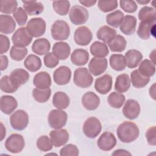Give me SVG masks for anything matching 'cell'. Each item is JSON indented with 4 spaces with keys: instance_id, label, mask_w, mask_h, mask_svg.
Masks as SVG:
<instances>
[{
    "instance_id": "6da1fadb",
    "label": "cell",
    "mask_w": 156,
    "mask_h": 156,
    "mask_svg": "<svg viewBox=\"0 0 156 156\" xmlns=\"http://www.w3.org/2000/svg\"><path fill=\"white\" fill-rule=\"evenodd\" d=\"M116 133L121 141L129 143L137 139L140 134V130L138 126L134 122L124 121L118 126Z\"/></svg>"
},
{
    "instance_id": "7a4b0ae2",
    "label": "cell",
    "mask_w": 156,
    "mask_h": 156,
    "mask_svg": "<svg viewBox=\"0 0 156 156\" xmlns=\"http://www.w3.org/2000/svg\"><path fill=\"white\" fill-rule=\"evenodd\" d=\"M52 37L58 41L67 40L70 35V27L68 24L63 20H56L51 29Z\"/></svg>"
},
{
    "instance_id": "3957f363",
    "label": "cell",
    "mask_w": 156,
    "mask_h": 156,
    "mask_svg": "<svg viewBox=\"0 0 156 156\" xmlns=\"http://www.w3.org/2000/svg\"><path fill=\"white\" fill-rule=\"evenodd\" d=\"M73 81L76 86L85 88L91 85L93 77L87 68H79L74 73Z\"/></svg>"
},
{
    "instance_id": "277c9868",
    "label": "cell",
    "mask_w": 156,
    "mask_h": 156,
    "mask_svg": "<svg viewBox=\"0 0 156 156\" xmlns=\"http://www.w3.org/2000/svg\"><path fill=\"white\" fill-rule=\"evenodd\" d=\"M68 118L67 113L59 109L51 110L48 115V122L51 128L60 129L64 127L66 123Z\"/></svg>"
},
{
    "instance_id": "5b68a950",
    "label": "cell",
    "mask_w": 156,
    "mask_h": 156,
    "mask_svg": "<svg viewBox=\"0 0 156 156\" xmlns=\"http://www.w3.org/2000/svg\"><path fill=\"white\" fill-rule=\"evenodd\" d=\"M102 124L100 121L96 117L88 118L83 123V132L86 136L90 138H94L101 133Z\"/></svg>"
},
{
    "instance_id": "8992f818",
    "label": "cell",
    "mask_w": 156,
    "mask_h": 156,
    "mask_svg": "<svg viewBox=\"0 0 156 156\" xmlns=\"http://www.w3.org/2000/svg\"><path fill=\"white\" fill-rule=\"evenodd\" d=\"M10 122L12 128L16 130H23L29 123V115L23 110H18L10 117Z\"/></svg>"
},
{
    "instance_id": "52a82bcc",
    "label": "cell",
    "mask_w": 156,
    "mask_h": 156,
    "mask_svg": "<svg viewBox=\"0 0 156 156\" xmlns=\"http://www.w3.org/2000/svg\"><path fill=\"white\" fill-rule=\"evenodd\" d=\"M46 24L41 18H34L30 19L27 24L26 29L32 37H40L46 32Z\"/></svg>"
},
{
    "instance_id": "ba28073f",
    "label": "cell",
    "mask_w": 156,
    "mask_h": 156,
    "mask_svg": "<svg viewBox=\"0 0 156 156\" xmlns=\"http://www.w3.org/2000/svg\"><path fill=\"white\" fill-rule=\"evenodd\" d=\"M25 146V141L23 136L18 133L10 135L5 140L6 149L13 154L21 152Z\"/></svg>"
},
{
    "instance_id": "9c48e42d",
    "label": "cell",
    "mask_w": 156,
    "mask_h": 156,
    "mask_svg": "<svg viewBox=\"0 0 156 156\" xmlns=\"http://www.w3.org/2000/svg\"><path fill=\"white\" fill-rule=\"evenodd\" d=\"M69 19L74 25H81L85 23L89 17L88 10L83 7L79 5L73 6L69 12Z\"/></svg>"
},
{
    "instance_id": "30bf717a",
    "label": "cell",
    "mask_w": 156,
    "mask_h": 156,
    "mask_svg": "<svg viewBox=\"0 0 156 156\" xmlns=\"http://www.w3.org/2000/svg\"><path fill=\"white\" fill-rule=\"evenodd\" d=\"M12 40L15 46L25 48L32 41V37L27 32L26 27L18 28L13 34Z\"/></svg>"
},
{
    "instance_id": "8fae6325",
    "label": "cell",
    "mask_w": 156,
    "mask_h": 156,
    "mask_svg": "<svg viewBox=\"0 0 156 156\" xmlns=\"http://www.w3.org/2000/svg\"><path fill=\"white\" fill-rule=\"evenodd\" d=\"M92 38V32L87 26H80L75 30L74 40L78 45L87 46L91 42Z\"/></svg>"
},
{
    "instance_id": "7c38bea8",
    "label": "cell",
    "mask_w": 156,
    "mask_h": 156,
    "mask_svg": "<svg viewBox=\"0 0 156 156\" xmlns=\"http://www.w3.org/2000/svg\"><path fill=\"white\" fill-rule=\"evenodd\" d=\"M140 110L139 103L135 99H130L125 102L122 108V113L126 118L133 120L139 116Z\"/></svg>"
},
{
    "instance_id": "4fadbf2b",
    "label": "cell",
    "mask_w": 156,
    "mask_h": 156,
    "mask_svg": "<svg viewBox=\"0 0 156 156\" xmlns=\"http://www.w3.org/2000/svg\"><path fill=\"white\" fill-rule=\"evenodd\" d=\"M54 81L58 85L68 84L71 78V71L66 66H61L57 68L53 74Z\"/></svg>"
},
{
    "instance_id": "5bb4252c",
    "label": "cell",
    "mask_w": 156,
    "mask_h": 156,
    "mask_svg": "<svg viewBox=\"0 0 156 156\" xmlns=\"http://www.w3.org/2000/svg\"><path fill=\"white\" fill-rule=\"evenodd\" d=\"M113 79L110 75L105 74L95 80L94 88L98 93L101 94H106L112 88Z\"/></svg>"
},
{
    "instance_id": "9a60e30c",
    "label": "cell",
    "mask_w": 156,
    "mask_h": 156,
    "mask_svg": "<svg viewBox=\"0 0 156 156\" xmlns=\"http://www.w3.org/2000/svg\"><path fill=\"white\" fill-rule=\"evenodd\" d=\"M98 146L104 151L112 150L116 144V139L115 135L110 132H105L98 140Z\"/></svg>"
},
{
    "instance_id": "2e32d148",
    "label": "cell",
    "mask_w": 156,
    "mask_h": 156,
    "mask_svg": "<svg viewBox=\"0 0 156 156\" xmlns=\"http://www.w3.org/2000/svg\"><path fill=\"white\" fill-rule=\"evenodd\" d=\"M108 62L105 58L93 57L88 64L90 72L94 76H98L104 73L107 68Z\"/></svg>"
},
{
    "instance_id": "e0dca14e",
    "label": "cell",
    "mask_w": 156,
    "mask_h": 156,
    "mask_svg": "<svg viewBox=\"0 0 156 156\" xmlns=\"http://www.w3.org/2000/svg\"><path fill=\"white\" fill-rule=\"evenodd\" d=\"M50 138L55 147L65 145L69 140V133L66 129H55L51 130L49 133Z\"/></svg>"
},
{
    "instance_id": "ac0fdd59",
    "label": "cell",
    "mask_w": 156,
    "mask_h": 156,
    "mask_svg": "<svg viewBox=\"0 0 156 156\" xmlns=\"http://www.w3.org/2000/svg\"><path fill=\"white\" fill-rule=\"evenodd\" d=\"M12 83L18 88L25 84L29 79V73L24 69L17 68L12 71L9 76Z\"/></svg>"
},
{
    "instance_id": "d6986e66",
    "label": "cell",
    "mask_w": 156,
    "mask_h": 156,
    "mask_svg": "<svg viewBox=\"0 0 156 156\" xmlns=\"http://www.w3.org/2000/svg\"><path fill=\"white\" fill-rule=\"evenodd\" d=\"M82 104L85 108L88 110H96L100 104L99 96L92 91L85 93L82 98Z\"/></svg>"
},
{
    "instance_id": "ffe728a7",
    "label": "cell",
    "mask_w": 156,
    "mask_h": 156,
    "mask_svg": "<svg viewBox=\"0 0 156 156\" xmlns=\"http://www.w3.org/2000/svg\"><path fill=\"white\" fill-rule=\"evenodd\" d=\"M18 107L16 99L10 95L2 96L0 100V108L6 115L11 114Z\"/></svg>"
},
{
    "instance_id": "44dd1931",
    "label": "cell",
    "mask_w": 156,
    "mask_h": 156,
    "mask_svg": "<svg viewBox=\"0 0 156 156\" xmlns=\"http://www.w3.org/2000/svg\"><path fill=\"white\" fill-rule=\"evenodd\" d=\"M136 23V19L134 16L127 15L124 16L120 24V30L126 35H132L135 32Z\"/></svg>"
},
{
    "instance_id": "7402d4cb",
    "label": "cell",
    "mask_w": 156,
    "mask_h": 156,
    "mask_svg": "<svg viewBox=\"0 0 156 156\" xmlns=\"http://www.w3.org/2000/svg\"><path fill=\"white\" fill-rule=\"evenodd\" d=\"M70 52L71 48L66 42H56L52 47V53L59 60H66L69 57Z\"/></svg>"
},
{
    "instance_id": "603a6c76",
    "label": "cell",
    "mask_w": 156,
    "mask_h": 156,
    "mask_svg": "<svg viewBox=\"0 0 156 156\" xmlns=\"http://www.w3.org/2000/svg\"><path fill=\"white\" fill-rule=\"evenodd\" d=\"M34 85L39 89H48L51 85V78L49 73L41 71L36 74L33 79Z\"/></svg>"
},
{
    "instance_id": "cb8c5ba5",
    "label": "cell",
    "mask_w": 156,
    "mask_h": 156,
    "mask_svg": "<svg viewBox=\"0 0 156 156\" xmlns=\"http://www.w3.org/2000/svg\"><path fill=\"white\" fill-rule=\"evenodd\" d=\"M124 57L126 59V66L129 68H135L141 62L143 59V54L138 50L130 49L125 54Z\"/></svg>"
},
{
    "instance_id": "d4e9b609",
    "label": "cell",
    "mask_w": 156,
    "mask_h": 156,
    "mask_svg": "<svg viewBox=\"0 0 156 156\" xmlns=\"http://www.w3.org/2000/svg\"><path fill=\"white\" fill-rule=\"evenodd\" d=\"M15 28L16 23L10 15H0V32L2 34H10L15 30Z\"/></svg>"
},
{
    "instance_id": "484cf974",
    "label": "cell",
    "mask_w": 156,
    "mask_h": 156,
    "mask_svg": "<svg viewBox=\"0 0 156 156\" xmlns=\"http://www.w3.org/2000/svg\"><path fill=\"white\" fill-rule=\"evenodd\" d=\"M89 60V53L83 49H76L71 54V61L76 66H83Z\"/></svg>"
},
{
    "instance_id": "4316f807",
    "label": "cell",
    "mask_w": 156,
    "mask_h": 156,
    "mask_svg": "<svg viewBox=\"0 0 156 156\" xmlns=\"http://www.w3.org/2000/svg\"><path fill=\"white\" fill-rule=\"evenodd\" d=\"M50 48L51 44L49 41L44 38L35 40L32 45V51L35 54L40 55H43L48 53Z\"/></svg>"
},
{
    "instance_id": "83f0119b",
    "label": "cell",
    "mask_w": 156,
    "mask_h": 156,
    "mask_svg": "<svg viewBox=\"0 0 156 156\" xmlns=\"http://www.w3.org/2000/svg\"><path fill=\"white\" fill-rule=\"evenodd\" d=\"M23 8L30 16L38 15L44 10V5L40 2L34 1H22Z\"/></svg>"
},
{
    "instance_id": "f1b7e54d",
    "label": "cell",
    "mask_w": 156,
    "mask_h": 156,
    "mask_svg": "<svg viewBox=\"0 0 156 156\" xmlns=\"http://www.w3.org/2000/svg\"><path fill=\"white\" fill-rule=\"evenodd\" d=\"M69 96L65 92L57 91L53 96L52 104L55 107L59 110L66 108L69 105Z\"/></svg>"
},
{
    "instance_id": "f546056e",
    "label": "cell",
    "mask_w": 156,
    "mask_h": 156,
    "mask_svg": "<svg viewBox=\"0 0 156 156\" xmlns=\"http://www.w3.org/2000/svg\"><path fill=\"white\" fill-rule=\"evenodd\" d=\"M90 51L93 56L98 58H105L109 53L107 44L98 41H94L91 44Z\"/></svg>"
},
{
    "instance_id": "4dcf8cb0",
    "label": "cell",
    "mask_w": 156,
    "mask_h": 156,
    "mask_svg": "<svg viewBox=\"0 0 156 156\" xmlns=\"http://www.w3.org/2000/svg\"><path fill=\"white\" fill-rule=\"evenodd\" d=\"M130 79L128 74H121L116 77L115 83V90L118 93H124L130 87Z\"/></svg>"
},
{
    "instance_id": "1f68e13d",
    "label": "cell",
    "mask_w": 156,
    "mask_h": 156,
    "mask_svg": "<svg viewBox=\"0 0 156 156\" xmlns=\"http://www.w3.org/2000/svg\"><path fill=\"white\" fill-rule=\"evenodd\" d=\"M116 35V31L113 28L103 26L101 27L96 34L97 38L105 43H108Z\"/></svg>"
},
{
    "instance_id": "d6a6232c",
    "label": "cell",
    "mask_w": 156,
    "mask_h": 156,
    "mask_svg": "<svg viewBox=\"0 0 156 156\" xmlns=\"http://www.w3.org/2000/svg\"><path fill=\"white\" fill-rule=\"evenodd\" d=\"M155 23L149 21H140L138 28L137 29L138 36L143 40H147L151 34H152V30L155 27Z\"/></svg>"
},
{
    "instance_id": "836d02e7",
    "label": "cell",
    "mask_w": 156,
    "mask_h": 156,
    "mask_svg": "<svg viewBox=\"0 0 156 156\" xmlns=\"http://www.w3.org/2000/svg\"><path fill=\"white\" fill-rule=\"evenodd\" d=\"M150 80L149 77L141 74L138 69L133 71L130 74V81L132 85L136 88H141L146 86Z\"/></svg>"
},
{
    "instance_id": "e575fe53",
    "label": "cell",
    "mask_w": 156,
    "mask_h": 156,
    "mask_svg": "<svg viewBox=\"0 0 156 156\" xmlns=\"http://www.w3.org/2000/svg\"><path fill=\"white\" fill-rule=\"evenodd\" d=\"M110 49L112 52H121L124 51L126 47L127 41L125 38L120 35H116L108 43Z\"/></svg>"
},
{
    "instance_id": "d590c367",
    "label": "cell",
    "mask_w": 156,
    "mask_h": 156,
    "mask_svg": "<svg viewBox=\"0 0 156 156\" xmlns=\"http://www.w3.org/2000/svg\"><path fill=\"white\" fill-rule=\"evenodd\" d=\"M138 70L143 76L150 77L155 73V64L150 60L145 59L140 62Z\"/></svg>"
},
{
    "instance_id": "8d00e7d4",
    "label": "cell",
    "mask_w": 156,
    "mask_h": 156,
    "mask_svg": "<svg viewBox=\"0 0 156 156\" xmlns=\"http://www.w3.org/2000/svg\"><path fill=\"white\" fill-rule=\"evenodd\" d=\"M25 68L30 72H36L41 67V59L34 54L29 55L24 62Z\"/></svg>"
},
{
    "instance_id": "74e56055",
    "label": "cell",
    "mask_w": 156,
    "mask_h": 156,
    "mask_svg": "<svg viewBox=\"0 0 156 156\" xmlns=\"http://www.w3.org/2000/svg\"><path fill=\"white\" fill-rule=\"evenodd\" d=\"M109 62L112 68L117 71H122L126 67V59L122 54H112L110 57Z\"/></svg>"
},
{
    "instance_id": "f35d334b",
    "label": "cell",
    "mask_w": 156,
    "mask_h": 156,
    "mask_svg": "<svg viewBox=\"0 0 156 156\" xmlns=\"http://www.w3.org/2000/svg\"><path fill=\"white\" fill-rule=\"evenodd\" d=\"M124 13L119 10H116L106 16V23L109 26L115 28L118 27L124 18Z\"/></svg>"
},
{
    "instance_id": "ab89813d",
    "label": "cell",
    "mask_w": 156,
    "mask_h": 156,
    "mask_svg": "<svg viewBox=\"0 0 156 156\" xmlns=\"http://www.w3.org/2000/svg\"><path fill=\"white\" fill-rule=\"evenodd\" d=\"M138 19L141 21L155 23V10L154 8L144 6L138 12Z\"/></svg>"
},
{
    "instance_id": "60d3db41",
    "label": "cell",
    "mask_w": 156,
    "mask_h": 156,
    "mask_svg": "<svg viewBox=\"0 0 156 156\" xmlns=\"http://www.w3.org/2000/svg\"><path fill=\"white\" fill-rule=\"evenodd\" d=\"M126 100L125 96L121 93L113 91L111 93L107 98L109 105L115 108H121Z\"/></svg>"
},
{
    "instance_id": "b9f144b4",
    "label": "cell",
    "mask_w": 156,
    "mask_h": 156,
    "mask_svg": "<svg viewBox=\"0 0 156 156\" xmlns=\"http://www.w3.org/2000/svg\"><path fill=\"white\" fill-rule=\"evenodd\" d=\"M51 95V90L48 89H39L35 88L32 90V96L38 102L44 103L47 102Z\"/></svg>"
},
{
    "instance_id": "7bdbcfd3",
    "label": "cell",
    "mask_w": 156,
    "mask_h": 156,
    "mask_svg": "<svg viewBox=\"0 0 156 156\" xmlns=\"http://www.w3.org/2000/svg\"><path fill=\"white\" fill-rule=\"evenodd\" d=\"M18 2L15 0L0 1V12L5 14L13 13L17 9Z\"/></svg>"
},
{
    "instance_id": "ee69618b",
    "label": "cell",
    "mask_w": 156,
    "mask_h": 156,
    "mask_svg": "<svg viewBox=\"0 0 156 156\" xmlns=\"http://www.w3.org/2000/svg\"><path fill=\"white\" fill-rule=\"evenodd\" d=\"M52 7L54 11L61 16H64L68 14L70 2L68 1H56L52 2Z\"/></svg>"
},
{
    "instance_id": "f6af8a7d",
    "label": "cell",
    "mask_w": 156,
    "mask_h": 156,
    "mask_svg": "<svg viewBox=\"0 0 156 156\" xmlns=\"http://www.w3.org/2000/svg\"><path fill=\"white\" fill-rule=\"evenodd\" d=\"M27 54V49L26 48L18 47L15 45L12 46L10 51V57L15 61L23 60Z\"/></svg>"
},
{
    "instance_id": "bcb514c9",
    "label": "cell",
    "mask_w": 156,
    "mask_h": 156,
    "mask_svg": "<svg viewBox=\"0 0 156 156\" xmlns=\"http://www.w3.org/2000/svg\"><path fill=\"white\" fill-rule=\"evenodd\" d=\"M37 147L41 151L47 152L51 151L53 147V144L49 138L46 135L40 136L37 141Z\"/></svg>"
},
{
    "instance_id": "7dc6e473",
    "label": "cell",
    "mask_w": 156,
    "mask_h": 156,
    "mask_svg": "<svg viewBox=\"0 0 156 156\" xmlns=\"http://www.w3.org/2000/svg\"><path fill=\"white\" fill-rule=\"evenodd\" d=\"M0 88L2 91L7 93H13L18 90V88L16 87L10 81V77L9 76H4L1 79Z\"/></svg>"
},
{
    "instance_id": "c3c4849f",
    "label": "cell",
    "mask_w": 156,
    "mask_h": 156,
    "mask_svg": "<svg viewBox=\"0 0 156 156\" xmlns=\"http://www.w3.org/2000/svg\"><path fill=\"white\" fill-rule=\"evenodd\" d=\"M98 5L101 11L104 13L110 12L118 7V1H98Z\"/></svg>"
},
{
    "instance_id": "681fc988",
    "label": "cell",
    "mask_w": 156,
    "mask_h": 156,
    "mask_svg": "<svg viewBox=\"0 0 156 156\" xmlns=\"http://www.w3.org/2000/svg\"><path fill=\"white\" fill-rule=\"evenodd\" d=\"M13 16L19 26H23L27 20V15L24 9L21 7L17 8Z\"/></svg>"
},
{
    "instance_id": "f907efd6",
    "label": "cell",
    "mask_w": 156,
    "mask_h": 156,
    "mask_svg": "<svg viewBox=\"0 0 156 156\" xmlns=\"http://www.w3.org/2000/svg\"><path fill=\"white\" fill-rule=\"evenodd\" d=\"M60 155L61 156H77L79 155V149L76 145L68 144L60 149Z\"/></svg>"
},
{
    "instance_id": "816d5d0a",
    "label": "cell",
    "mask_w": 156,
    "mask_h": 156,
    "mask_svg": "<svg viewBox=\"0 0 156 156\" xmlns=\"http://www.w3.org/2000/svg\"><path fill=\"white\" fill-rule=\"evenodd\" d=\"M44 65L49 68H55L59 63V59L52 53H47L43 58Z\"/></svg>"
},
{
    "instance_id": "f5cc1de1",
    "label": "cell",
    "mask_w": 156,
    "mask_h": 156,
    "mask_svg": "<svg viewBox=\"0 0 156 156\" xmlns=\"http://www.w3.org/2000/svg\"><path fill=\"white\" fill-rule=\"evenodd\" d=\"M119 5L121 8L127 13H134L136 12L138 6L134 1H120Z\"/></svg>"
},
{
    "instance_id": "db71d44e",
    "label": "cell",
    "mask_w": 156,
    "mask_h": 156,
    "mask_svg": "<svg viewBox=\"0 0 156 156\" xmlns=\"http://www.w3.org/2000/svg\"><path fill=\"white\" fill-rule=\"evenodd\" d=\"M146 138L147 143L151 146L156 145V128L155 126L149 127L146 132Z\"/></svg>"
},
{
    "instance_id": "11a10c76",
    "label": "cell",
    "mask_w": 156,
    "mask_h": 156,
    "mask_svg": "<svg viewBox=\"0 0 156 156\" xmlns=\"http://www.w3.org/2000/svg\"><path fill=\"white\" fill-rule=\"evenodd\" d=\"M0 53L1 54H4L7 52L10 48V40L9 38L4 35L2 34H1L0 35Z\"/></svg>"
},
{
    "instance_id": "9f6ffc18",
    "label": "cell",
    "mask_w": 156,
    "mask_h": 156,
    "mask_svg": "<svg viewBox=\"0 0 156 156\" xmlns=\"http://www.w3.org/2000/svg\"><path fill=\"white\" fill-rule=\"evenodd\" d=\"M0 60H1V65H0V69L1 71L5 70L9 65V60L8 58L6 55H1L0 57Z\"/></svg>"
},
{
    "instance_id": "6f0895ef",
    "label": "cell",
    "mask_w": 156,
    "mask_h": 156,
    "mask_svg": "<svg viewBox=\"0 0 156 156\" xmlns=\"http://www.w3.org/2000/svg\"><path fill=\"white\" fill-rule=\"evenodd\" d=\"M113 155H131L132 154L124 149H117L112 153Z\"/></svg>"
},
{
    "instance_id": "680465c9",
    "label": "cell",
    "mask_w": 156,
    "mask_h": 156,
    "mask_svg": "<svg viewBox=\"0 0 156 156\" xmlns=\"http://www.w3.org/2000/svg\"><path fill=\"white\" fill-rule=\"evenodd\" d=\"M79 2L82 5H83L87 7H90L91 6H93L97 2V1H91V0H88V1L85 0V1H79Z\"/></svg>"
},
{
    "instance_id": "91938a15",
    "label": "cell",
    "mask_w": 156,
    "mask_h": 156,
    "mask_svg": "<svg viewBox=\"0 0 156 156\" xmlns=\"http://www.w3.org/2000/svg\"><path fill=\"white\" fill-rule=\"evenodd\" d=\"M149 92L150 96L154 100H155V83L152 86H151Z\"/></svg>"
},
{
    "instance_id": "94428289",
    "label": "cell",
    "mask_w": 156,
    "mask_h": 156,
    "mask_svg": "<svg viewBox=\"0 0 156 156\" xmlns=\"http://www.w3.org/2000/svg\"><path fill=\"white\" fill-rule=\"evenodd\" d=\"M1 141H2L5 136V129L2 122H1Z\"/></svg>"
},
{
    "instance_id": "6125c7cd",
    "label": "cell",
    "mask_w": 156,
    "mask_h": 156,
    "mask_svg": "<svg viewBox=\"0 0 156 156\" xmlns=\"http://www.w3.org/2000/svg\"><path fill=\"white\" fill-rule=\"evenodd\" d=\"M155 50L152 51L151 52L150 55H149V57H150V58H151V61H152L154 64H155Z\"/></svg>"
},
{
    "instance_id": "be15d7a7",
    "label": "cell",
    "mask_w": 156,
    "mask_h": 156,
    "mask_svg": "<svg viewBox=\"0 0 156 156\" xmlns=\"http://www.w3.org/2000/svg\"><path fill=\"white\" fill-rule=\"evenodd\" d=\"M136 2L140 4H143V5H145V4H148L149 2H150V1H144V0H143V1H136Z\"/></svg>"
}]
</instances>
